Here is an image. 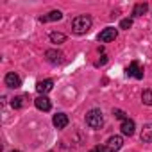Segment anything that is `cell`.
Here are the masks:
<instances>
[{
  "mask_svg": "<svg viewBox=\"0 0 152 152\" xmlns=\"http://www.w3.org/2000/svg\"><path fill=\"white\" fill-rule=\"evenodd\" d=\"M122 145H124L122 136H111L106 143V148H107V152H118L122 148Z\"/></svg>",
  "mask_w": 152,
  "mask_h": 152,
  "instance_id": "5",
  "label": "cell"
},
{
  "mask_svg": "<svg viewBox=\"0 0 152 152\" xmlns=\"http://www.w3.org/2000/svg\"><path fill=\"white\" fill-rule=\"evenodd\" d=\"M141 100H143V104L152 106V91H150V90H143V93H141Z\"/></svg>",
  "mask_w": 152,
  "mask_h": 152,
  "instance_id": "15",
  "label": "cell"
},
{
  "mask_svg": "<svg viewBox=\"0 0 152 152\" xmlns=\"http://www.w3.org/2000/svg\"><path fill=\"white\" fill-rule=\"evenodd\" d=\"M86 124H88L91 129H100L102 124H104L102 111H100V109H91V111L86 115Z\"/></svg>",
  "mask_w": 152,
  "mask_h": 152,
  "instance_id": "2",
  "label": "cell"
},
{
  "mask_svg": "<svg viewBox=\"0 0 152 152\" xmlns=\"http://www.w3.org/2000/svg\"><path fill=\"white\" fill-rule=\"evenodd\" d=\"M64 39H66V36L61 34V32H52V34H50V41H52V43H63Z\"/></svg>",
  "mask_w": 152,
  "mask_h": 152,
  "instance_id": "16",
  "label": "cell"
},
{
  "mask_svg": "<svg viewBox=\"0 0 152 152\" xmlns=\"http://www.w3.org/2000/svg\"><path fill=\"white\" fill-rule=\"evenodd\" d=\"M131 25H132V20L131 18H124L120 22V29H131Z\"/></svg>",
  "mask_w": 152,
  "mask_h": 152,
  "instance_id": "19",
  "label": "cell"
},
{
  "mask_svg": "<svg viewBox=\"0 0 152 152\" xmlns=\"http://www.w3.org/2000/svg\"><path fill=\"white\" fill-rule=\"evenodd\" d=\"M147 9H148L147 4H136L134 6V11H132V16H141V15L147 13Z\"/></svg>",
  "mask_w": 152,
  "mask_h": 152,
  "instance_id": "14",
  "label": "cell"
},
{
  "mask_svg": "<svg viewBox=\"0 0 152 152\" xmlns=\"http://www.w3.org/2000/svg\"><path fill=\"white\" fill-rule=\"evenodd\" d=\"M113 115H115V118H118V120H127V116H125V113L122 111V109H113Z\"/></svg>",
  "mask_w": 152,
  "mask_h": 152,
  "instance_id": "18",
  "label": "cell"
},
{
  "mask_svg": "<svg viewBox=\"0 0 152 152\" xmlns=\"http://www.w3.org/2000/svg\"><path fill=\"white\" fill-rule=\"evenodd\" d=\"M91 23H93V20H91V16H88V15H81V16H77V18H73V22H72V29H73V32L75 34H86L90 29H91Z\"/></svg>",
  "mask_w": 152,
  "mask_h": 152,
  "instance_id": "1",
  "label": "cell"
},
{
  "mask_svg": "<svg viewBox=\"0 0 152 152\" xmlns=\"http://www.w3.org/2000/svg\"><path fill=\"white\" fill-rule=\"evenodd\" d=\"M141 141L143 143H152V124H147L143 129H141Z\"/></svg>",
  "mask_w": 152,
  "mask_h": 152,
  "instance_id": "13",
  "label": "cell"
},
{
  "mask_svg": "<svg viewBox=\"0 0 152 152\" xmlns=\"http://www.w3.org/2000/svg\"><path fill=\"white\" fill-rule=\"evenodd\" d=\"M34 104H36V107H38L39 111H50V107H52L50 99H48V97H45V95H39V97L34 100Z\"/></svg>",
  "mask_w": 152,
  "mask_h": 152,
  "instance_id": "7",
  "label": "cell"
},
{
  "mask_svg": "<svg viewBox=\"0 0 152 152\" xmlns=\"http://www.w3.org/2000/svg\"><path fill=\"white\" fill-rule=\"evenodd\" d=\"M120 129H122V134H125V136H132L134 134V129H136V125H134V122L132 120H124L122 122V125H120Z\"/></svg>",
  "mask_w": 152,
  "mask_h": 152,
  "instance_id": "10",
  "label": "cell"
},
{
  "mask_svg": "<svg viewBox=\"0 0 152 152\" xmlns=\"http://www.w3.org/2000/svg\"><path fill=\"white\" fill-rule=\"evenodd\" d=\"M45 57H47L50 63H54V64H57V63L63 61V54H61L59 50H47V52H45Z\"/></svg>",
  "mask_w": 152,
  "mask_h": 152,
  "instance_id": "11",
  "label": "cell"
},
{
  "mask_svg": "<svg viewBox=\"0 0 152 152\" xmlns=\"http://www.w3.org/2000/svg\"><path fill=\"white\" fill-rule=\"evenodd\" d=\"M54 127L56 129H64L66 125H68V116L64 115V113H57V115H54Z\"/></svg>",
  "mask_w": 152,
  "mask_h": 152,
  "instance_id": "9",
  "label": "cell"
},
{
  "mask_svg": "<svg viewBox=\"0 0 152 152\" xmlns=\"http://www.w3.org/2000/svg\"><path fill=\"white\" fill-rule=\"evenodd\" d=\"M50 152H52V150H50Z\"/></svg>",
  "mask_w": 152,
  "mask_h": 152,
  "instance_id": "22",
  "label": "cell"
},
{
  "mask_svg": "<svg viewBox=\"0 0 152 152\" xmlns=\"http://www.w3.org/2000/svg\"><path fill=\"white\" fill-rule=\"evenodd\" d=\"M125 72H127L129 77H134V79H143V68H141V64H140L138 61H132V63L125 68Z\"/></svg>",
  "mask_w": 152,
  "mask_h": 152,
  "instance_id": "3",
  "label": "cell"
},
{
  "mask_svg": "<svg viewBox=\"0 0 152 152\" xmlns=\"http://www.w3.org/2000/svg\"><path fill=\"white\" fill-rule=\"evenodd\" d=\"M52 88H54V83H52V81H48V79H47V81H38V83H36V91H38V93H41V95L48 93Z\"/></svg>",
  "mask_w": 152,
  "mask_h": 152,
  "instance_id": "8",
  "label": "cell"
},
{
  "mask_svg": "<svg viewBox=\"0 0 152 152\" xmlns=\"http://www.w3.org/2000/svg\"><path fill=\"white\" fill-rule=\"evenodd\" d=\"M116 36H118L116 29H113V27H107V29H104L102 32H99L97 39H99L100 43H109V41H113V39H115Z\"/></svg>",
  "mask_w": 152,
  "mask_h": 152,
  "instance_id": "4",
  "label": "cell"
},
{
  "mask_svg": "<svg viewBox=\"0 0 152 152\" xmlns=\"http://www.w3.org/2000/svg\"><path fill=\"white\" fill-rule=\"evenodd\" d=\"M11 152H22V150H11Z\"/></svg>",
  "mask_w": 152,
  "mask_h": 152,
  "instance_id": "21",
  "label": "cell"
},
{
  "mask_svg": "<svg viewBox=\"0 0 152 152\" xmlns=\"http://www.w3.org/2000/svg\"><path fill=\"white\" fill-rule=\"evenodd\" d=\"M61 18H63V13H61V11H50L48 15L41 16V18H39V22L47 23V22H57V20H61Z\"/></svg>",
  "mask_w": 152,
  "mask_h": 152,
  "instance_id": "12",
  "label": "cell"
},
{
  "mask_svg": "<svg viewBox=\"0 0 152 152\" xmlns=\"http://www.w3.org/2000/svg\"><path fill=\"white\" fill-rule=\"evenodd\" d=\"M90 152H107V148H106V147H102V145H97V147H93Z\"/></svg>",
  "mask_w": 152,
  "mask_h": 152,
  "instance_id": "20",
  "label": "cell"
},
{
  "mask_svg": "<svg viewBox=\"0 0 152 152\" xmlns=\"http://www.w3.org/2000/svg\"><path fill=\"white\" fill-rule=\"evenodd\" d=\"M11 106H13L15 109H20V107L23 106V97H15V99L11 100Z\"/></svg>",
  "mask_w": 152,
  "mask_h": 152,
  "instance_id": "17",
  "label": "cell"
},
{
  "mask_svg": "<svg viewBox=\"0 0 152 152\" xmlns=\"http://www.w3.org/2000/svg\"><path fill=\"white\" fill-rule=\"evenodd\" d=\"M4 81H6V86H9V88H13V90H16V88H20V86H22V79L18 77L15 72L7 73Z\"/></svg>",
  "mask_w": 152,
  "mask_h": 152,
  "instance_id": "6",
  "label": "cell"
}]
</instances>
